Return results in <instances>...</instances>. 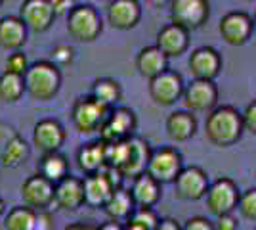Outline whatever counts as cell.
Segmentation results:
<instances>
[{
  "mask_svg": "<svg viewBox=\"0 0 256 230\" xmlns=\"http://www.w3.org/2000/svg\"><path fill=\"white\" fill-rule=\"evenodd\" d=\"M241 113L234 106H216L206 113L204 121V136L206 140L218 148H230L241 140L243 136Z\"/></svg>",
  "mask_w": 256,
  "mask_h": 230,
  "instance_id": "cell-1",
  "label": "cell"
},
{
  "mask_svg": "<svg viewBox=\"0 0 256 230\" xmlns=\"http://www.w3.org/2000/svg\"><path fill=\"white\" fill-rule=\"evenodd\" d=\"M23 83H25V92L32 100L48 102L62 88V71L50 60H40L27 67Z\"/></svg>",
  "mask_w": 256,
  "mask_h": 230,
  "instance_id": "cell-2",
  "label": "cell"
},
{
  "mask_svg": "<svg viewBox=\"0 0 256 230\" xmlns=\"http://www.w3.org/2000/svg\"><path fill=\"white\" fill-rule=\"evenodd\" d=\"M65 18L67 33L82 44L94 43L104 31V20L92 4H76Z\"/></svg>",
  "mask_w": 256,
  "mask_h": 230,
  "instance_id": "cell-3",
  "label": "cell"
},
{
  "mask_svg": "<svg viewBox=\"0 0 256 230\" xmlns=\"http://www.w3.org/2000/svg\"><path fill=\"white\" fill-rule=\"evenodd\" d=\"M184 167H186L184 157H182V153L176 148L160 146V148H157V150H153L150 153V159H148V165H146V173L162 186V184H172Z\"/></svg>",
  "mask_w": 256,
  "mask_h": 230,
  "instance_id": "cell-4",
  "label": "cell"
},
{
  "mask_svg": "<svg viewBox=\"0 0 256 230\" xmlns=\"http://www.w3.org/2000/svg\"><path fill=\"white\" fill-rule=\"evenodd\" d=\"M170 20L188 33L201 29L210 18L208 0H170Z\"/></svg>",
  "mask_w": 256,
  "mask_h": 230,
  "instance_id": "cell-5",
  "label": "cell"
},
{
  "mask_svg": "<svg viewBox=\"0 0 256 230\" xmlns=\"http://www.w3.org/2000/svg\"><path fill=\"white\" fill-rule=\"evenodd\" d=\"M107 115H109V108H106L104 104H100L90 94L76 98L75 104H73V110H71L73 125H75V129L80 134L100 132L102 125L106 123Z\"/></svg>",
  "mask_w": 256,
  "mask_h": 230,
  "instance_id": "cell-6",
  "label": "cell"
},
{
  "mask_svg": "<svg viewBox=\"0 0 256 230\" xmlns=\"http://www.w3.org/2000/svg\"><path fill=\"white\" fill-rule=\"evenodd\" d=\"M136 127H138V119H136L134 111L128 108H111L106 123L100 129V140L107 146L124 142L128 138L136 136L134 134Z\"/></svg>",
  "mask_w": 256,
  "mask_h": 230,
  "instance_id": "cell-7",
  "label": "cell"
},
{
  "mask_svg": "<svg viewBox=\"0 0 256 230\" xmlns=\"http://www.w3.org/2000/svg\"><path fill=\"white\" fill-rule=\"evenodd\" d=\"M239 188L232 178L228 176H220L214 182L208 184L206 194H204V203L208 213H212L214 217L218 215H226V213H234L237 207V199H239Z\"/></svg>",
  "mask_w": 256,
  "mask_h": 230,
  "instance_id": "cell-8",
  "label": "cell"
},
{
  "mask_svg": "<svg viewBox=\"0 0 256 230\" xmlns=\"http://www.w3.org/2000/svg\"><path fill=\"white\" fill-rule=\"evenodd\" d=\"M186 110L192 113H208L218 106V87L214 81L193 79L190 85H184L182 98Z\"/></svg>",
  "mask_w": 256,
  "mask_h": 230,
  "instance_id": "cell-9",
  "label": "cell"
},
{
  "mask_svg": "<svg viewBox=\"0 0 256 230\" xmlns=\"http://www.w3.org/2000/svg\"><path fill=\"white\" fill-rule=\"evenodd\" d=\"M218 33L230 46H243L252 39L254 20L246 12H228L218 23Z\"/></svg>",
  "mask_w": 256,
  "mask_h": 230,
  "instance_id": "cell-10",
  "label": "cell"
},
{
  "mask_svg": "<svg viewBox=\"0 0 256 230\" xmlns=\"http://www.w3.org/2000/svg\"><path fill=\"white\" fill-rule=\"evenodd\" d=\"M172 184H174V197L184 201H199L206 194L210 180L201 167L192 165V167H184Z\"/></svg>",
  "mask_w": 256,
  "mask_h": 230,
  "instance_id": "cell-11",
  "label": "cell"
},
{
  "mask_svg": "<svg viewBox=\"0 0 256 230\" xmlns=\"http://www.w3.org/2000/svg\"><path fill=\"white\" fill-rule=\"evenodd\" d=\"M182 92H184V79L174 69H166L150 81L151 100L162 108L174 106L182 98Z\"/></svg>",
  "mask_w": 256,
  "mask_h": 230,
  "instance_id": "cell-12",
  "label": "cell"
},
{
  "mask_svg": "<svg viewBox=\"0 0 256 230\" xmlns=\"http://www.w3.org/2000/svg\"><path fill=\"white\" fill-rule=\"evenodd\" d=\"M18 18L27 27V31L34 33H46L56 22L50 0H23Z\"/></svg>",
  "mask_w": 256,
  "mask_h": 230,
  "instance_id": "cell-13",
  "label": "cell"
},
{
  "mask_svg": "<svg viewBox=\"0 0 256 230\" xmlns=\"http://www.w3.org/2000/svg\"><path fill=\"white\" fill-rule=\"evenodd\" d=\"M188 67L193 79L214 81L222 71V56L212 46H199L190 54Z\"/></svg>",
  "mask_w": 256,
  "mask_h": 230,
  "instance_id": "cell-14",
  "label": "cell"
},
{
  "mask_svg": "<svg viewBox=\"0 0 256 230\" xmlns=\"http://www.w3.org/2000/svg\"><path fill=\"white\" fill-rule=\"evenodd\" d=\"M20 194H22L23 205L36 213L48 211V207L54 203V184L40 175L29 176L22 184Z\"/></svg>",
  "mask_w": 256,
  "mask_h": 230,
  "instance_id": "cell-15",
  "label": "cell"
},
{
  "mask_svg": "<svg viewBox=\"0 0 256 230\" xmlns=\"http://www.w3.org/2000/svg\"><path fill=\"white\" fill-rule=\"evenodd\" d=\"M65 138H67V132L58 119L38 121L32 129V144L40 153L60 152L65 144Z\"/></svg>",
  "mask_w": 256,
  "mask_h": 230,
  "instance_id": "cell-16",
  "label": "cell"
},
{
  "mask_svg": "<svg viewBox=\"0 0 256 230\" xmlns=\"http://www.w3.org/2000/svg\"><path fill=\"white\" fill-rule=\"evenodd\" d=\"M142 20L140 0H113L107 4V23L117 31H130Z\"/></svg>",
  "mask_w": 256,
  "mask_h": 230,
  "instance_id": "cell-17",
  "label": "cell"
},
{
  "mask_svg": "<svg viewBox=\"0 0 256 230\" xmlns=\"http://www.w3.org/2000/svg\"><path fill=\"white\" fill-rule=\"evenodd\" d=\"M54 203L64 211H76L84 205L82 180L73 175H67L54 184Z\"/></svg>",
  "mask_w": 256,
  "mask_h": 230,
  "instance_id": "cell-18",
  "label": "cell"
},
{
  "mask_svg": "<svg viewBox=\"0 0 256 230\" xmlns=\"http://www.w3.org/2000/svg\"><path fill=\"white\" fill-rule=\"evenodd\" d=\"M155 46L166 58H180L190 48V33L174 23H168L157 33Z\"/></svg>",
  "mask_w": 256,
  "mask_h": 230,
  "instance_id": "cell-19",
  "label": "cell"
},
{
  "mask_svg": "<svg viewBox=\"0 0 256 230\" xmlns=\"http://www.w3.org/2000/svg\"><path fill=\"white\" fill-rule=\"evenodd\" d=\"M113 190H117V188L113 186V182H111L109 176L106 175V171L92 173V175H86L84 178H82L84 205H90V207H104L107 203V199L113 194Z\"/></svg>",
  "mask_w": 256,
  "mask_h": 230,
  "instance_id": "cell-20",
  "label": "cell"
},
{
  "mask_svg": "<svg viewBox=\"0 0 256 230\" xmlns=\"http://www.w3.org/2000/svg\"><path fill=\"white\" fill-rule=\"evenodd\" d=\"M130 197L134 201V207H148L153 209L157 205V201L162 196V190L157 180H153L146 171L140 173L138 176H134L132 180V188L128 190Z\"/></svg>",
  "mask_w": 256,
  "mask_h": 230,
  "instance_id": "cell-21",
  "label": "cell"
},
{
  "mask_svg": "<svg viewBox=\"0 0 256 230\" xmlns=\"http://www.w3.org/2000/svg\"><path fill=\"white\" fill-rule=\"evenodd\" d=\"M164 129H166V136L170 138L172 142H188L197 132V117L188 110L172 111L170 115L166 117Z\"/></svg>",
  "mask_w": 256,
  "mask_h": 230,
  "instance_id": "cell-22",
  "label": "cell"
},
{
  "mask_svg": "<svg viewBox=\"0 0 256 230\" xmlns=\"http://www.w3.org/2000/svg\"><path fill=\"white\" fill-rule=\"evenodd\" d=\"M27 27L18 16H4L0 18V48L16 52L22 50L27 43Z\"/></svg>",
  "mask_w": 256,
  "mask_h": 230,
  "instance_id": "cell-23",
  "label": "cell"
},
{
  "mask_svg": "<svg viewBox=\"0 0 256 230\" xmlns=\"http://www.w3.org/2000/svg\"><path fill=\"white\" fill-rule=\"evenodd\" d=\"M150 144L146 140H142L138 136H132L128 140V155H126V161L122 165L120 169V175L122 178L124 176H138L140 173L146 171V165H148V159H150Z\"/></svg>",
  "mask_w": 256,
  "mask_h": 230,
  "instance_id": "cell-24",
  "label": "cell"
},
{
  "mask_svg": "<svg viewBox=\"0 0 256 230\" xmlns=\"http://www.w3.org/2000/svg\"><path fill=\"white\" fill-rule=\"evenodd\" d=\"M76 165L84 175L100 173L106 169V144L102 140L86 142L76 152Z\"/></svg>",
  "mask_w": 256,
  "mask_h": 230,
  "instance_id": "cell-25",
  "label": "cell"
},
{
  "mask_svg": "<svg viewBox=\"0 0 256 230\" xmlns=\"http://www.w3.org/2000/svg\"><path fill=\"white\" fill-rule=\"evenodd\" d=\"M136 69L144 79L151 81L168 69V58L160 52L157 46H146L136 56Z\"/></svg>",
  "mask_w": 256,
  "mask_h": 230,
  "instance_id": "cell-26",
  "label": "cell"
},
{
  "mask_svg": "<svg viewBox=\"0 0 256 230\" xmlns=\"http://www.w3.org/2000/svg\"><path fill=\"white\" fill-rule=\"evenodd\" d=\"M36 175H40L48 182L56 184L69 175V161L62 152L42 153L36 163Z\"/></svg>",
  "mask_w": 256,
  "mask_h": 230,
  "instance_id": "cell-27",
  "label": "cell"
},
{
  "mask_svg": "<svg viewBox=\"0 0 256 230\" xmlns=\"http://www.w3.org/2000/svg\"><path fill=\"white\" fill-rule=\"evenodd\" d=\"M134 209L136 207H134V201L130 197V192L124 190V188L113 190L111 197L107 199V203L104 205V211L109 217V220H115V222H120V224H124L130 219Z\"/></svg>",
  "mask_w": 256,
  "mask_h": 230,
  "instance_id": "cell-28",
  "label": "cell"
},
{
  "mask_svg": "<svg viewBox=\"0 0 256 230\" xmlns=\"http://www.w3.org/2000/svg\"><path fill=\"white\" fill-rule=\"evenodd\" d=\"M29 155H31L29 144L25 142L22 136L14 134L10 140L4 144V150L0 153V161L6 169H18L29 159Z\"/></svg>",
  "mask_w": 256,
  "mask_h": 230,
  "instance_id": "cell-29",
  "label": "cell"
},
{
  "mask_svg": "<svg viewBox=\"0 0 256 230\" xmlns=\"http://www.w3.org/2000/svg\"><path fill=\"white\" fill-rule=\"evenodd\" d=\"M92 98H96L100 104H104L106 108H115L120 98H122V88L118 85V81L111 79V77H102L96 79L92 85Z\"/></svg>",
  "mask_w": 256,
  "mask_h": 230,
  "instance_id": "cell-30",
  "label": "cell"
},
{
  "mask_svg": "<svg viewBox=\"0 0 256 230\" xmlns=\"http://www.w3.org/2000/svg\"><path fill=\"white\" fill-rule=\"evenodd\" d=\"M36 224V211L18 205L6 211L4 215V228L6 230H34Z\"/></svg>",
  "mask_w": 256,
  "mask_h": 230,
  "instance_id": "cell-31",
  "label": "cell"
},
{
  "mask_svg": "<svg viewBox=\"0 0 256 230\" xmlns=\"http://www.w3.org/2000/svg\"><path fill=\"white\" fill-rule=\"evenodd\" d=\"M23 94H25L23 77L4 71L0 75V100L6 104H16L23 98Z\"/></svg>",
  "mask_w": 256,
  "mask_h": 230,
  "instance_id": "cell-32",
  "label": "cell"
},
{
  "mask_svg": "<svg viewBox=\"0 0 256 230\" xmlns=\"http://www.w3.org/2000/svg\"><path fill=\"white\" fill-rule=\"evenodd\" d=\"M126 222H132V224H136V226L144 230H155L157 222H159V217H157V213L153 209L136 207L132 211V215H130V219Z\"/></svg>",
  "mask_w": 256,
  "mask_h": 230,
  "instance_id": "cell-33",
  "label": "cell"
},
{
  "mask_svg": "<svg viewBox=\"0 0 256 230\" xmlns=\"http://www.w3.org/2000/svg\"><path fill=\"white\" fill-rule=\"evenodd\" d=\"M237 209L246 220L254 222L256 220V188H248L243 194H239L237 199Z\"/></svg>",
  "mask_w": 256,
  "mask_h": 230,
  "instance_id": "cell-34",
  "label": "cell"
},
{
  "mask_svg": "<svg viewBox=\"0 0 256 230\" xmlns=\"http://www.w3.org/2000/svg\"><path fill=\"white\" fill-rule=\"evenodd\" d=\"M29 67V62H27V56L23 54L22 50H16V52H10L6 62H4V71L6 73H14V75H25Z\"/></svg>",
  "mask_w": 256,
  "mask_h": 230,
  "instance_id": "cell-35",
  "label": "cell"
},
{
  "mask_svg": "<svg viewBox=\"0 0 256 230\" xmlns=\"http://www.w3.org/2000/svg\"><path fill=\"white\" fill-rule=\"evenodd\" d=\"M52 62L56 67H65L71 66L75 62V48L69 44H58L56 48H52Z\"/></svg>",
  "mask_w": 256,
  "mask_h": 230,
  "instance_id": "cell-36",
  "label": "cell"
},
{
  "mask_svg": "<svg viewBox=\"0 0 256 230\" xmlns=\"http://www.w3.org/2000/svg\"><path fill=\"white\" fill-rule=\"evenodd\" d=\"M241 125H243V131L254 134L256 132V102H248L246 104L245 111L241 113Z\"/></svg>",
  "mask_w": 256,
  "mask_h": 230,
  "instance_id": "cell-37",
  "label": "cell"
},
{
  "mask_svg": "<svg viewBox=\"0 0 256 230\" xmlns=\"http://www.w3.org/2000/svg\"><path fill=\"white\" fill-rule=\"evenodd\" d=\"M239 222L234 217V213H226V215H218L216 220L212 222L214 230H237Z\"/></svg>",
  "mask_w": 256,
  "mask_h": 230,
  "instance_id": "cell-38",
  "label": "cell"
},
{
  "mask_svg": "<svg viewBox=\"0 0 256 230\" xmlns=\"http://www.w3.org/2000/svg\"><path fill=\"white\" fill-rule=\"evenodd\" d=\"M182 230H214V228H212V220L197 215V217H192V219L186 220V224L182 226Z\"/></svg>",
  "mask_w": 256,
  "mask_h": 230,
  "instance_id": "cell-39",
  "label": "cell"
},
{
  "mask_svg": "<svg viewBox=\"0 0 256 230\" xmlns=\"http://www.w3.org/2000/svg\"><path fill=\"white\" fill-rule=\"evenodd\" d=\"M50 4H52V10L56 14V18L58 16H67L76 6L75 0H50Z\"/></svg>",
  "mask_w": 256,
  "mask_h": 230,
  "instance_id": "cell-40",
  "label": "cell"
},
{
  "mask_svg": "<svg viewBox=\"0 0 256 230\" xmlns=\"http://www.w3.org/2000/svg\"><path fill=\"white\" fill-rule=\"evenodd\" d=\"M155 230H182V226H180V222H178L176 219L166 217V219H159V222H157Z\"/></svg>",
  "mask_w": 256,
  "mask_h": 230,
  "instance_id": "cell-41",
  "label": "cell"
},
{
  "mask_svg": "<svg viewBox=\"0 0 256 230\" xmlns=\"http://www.w3.org/2000/svg\"><path fill=\"white\" fill-rule=\"evenodd\" d=\"M96 230H122V224H120V222H115V220H107L104 224L96 226Z\"/></svg>",
  "mask_w": 256,
  "mask_h": 230,
  "instance_id": "cell-42",
  "label": "cell"
},
{
  "mask_svg": "<svg viewBox=\"0 0 256 230\" xmlns=\"http://www.w3.org/2000/svg\"><path fill=\"white\" fill-rule=\"evenodd\" d=\"M64 230H96V226L86 224V222H73V224H67Z\"/></svg>",
  "mask_w": 256,
  "mask_h": 230,
  "instance_id": "cell-43",
  "label": "cell"
},
{
  "mask_svg": "<svg viewBox=\"0 0 256 230\" xmlns=\"http://www.w3.org/2000/svg\"><path fill=\"white\" fill-rule=\"evenodd\" d=\"M6 211H8V207H6V201H4L2 197H0V219H2L4 215H6Z\"/></svg>",
  "mask_w": 256,
  "mask_h": 230,
  "instance_id": "cell-44",
  "label": "cell"
},
{
  "mask_svg": "<svg viewBox=\"0 0 256 230\" xmlns=\"http://www.w3.org/2000/svg\"><path fill=\"white\" fill-rule=\"evenodd\" d=\"M122 230H144V228H140V226L132 224V222H124V224H122Z\"/></svg>",
  "mask_w": 256,
  "mask_h": 230,
  "instance_id": "cell-45",
  "label": "cell"
},
{
  "mask_svg": "<svg viewBox=\"0 0 256 230\" xmlns=\"http://www.w3.org/2000/svg\"><path fill=\"white\" fill-rule=\"evenodd\" d=\"M153 6H164V4H168L170 0H150Z\"/></svg>",
  "mask_w": 256,
  "mask_h": 230,
  "instance_id": "cell-46",
  "label": "cell"
},
{
  "mask_svg": "<svg viewBox=\"0 0 256 230\" xmlns=\"http://www.w3.org/2000/svg\"><path fill=\"white\" fill-rule=\"evenodd\" d=\"M100 2H107V4H109V2H113V0H100Z\"/></svg>",
  "mask_w": 256,
  "mask_h": 230,
  "instance_id": "cell-47",
  "label": "cell"
},
{
  "mask_svg": "<svg viewBox=\"0 0 256 230\" xmlns=\"http://www.w3.org/2000/svg\"><path fill=\"white\" fill-rule=\"evenodd\" d=\"M245 2H254V0H245Z\"/></svg>",
  "mask_w": 256,
  "mask_h": 230,
  "instance_id": "cell-48",
  "label": "cell"
},
{
  "mask_svg": "<svg viewBox=\"0 0 256 230\" xmlns=\"http://www.w3.org/2000/svg\"><path fill=\"white\" fill-rule=\"evenodd\" d=\"M2 2H4V0H0V6H2Z\"/></svg>",
  "mask_w": 256,
  "mask_h": 230,
  "instance_id": "cell-49",
  "label": "cell"
}]
</instances>
